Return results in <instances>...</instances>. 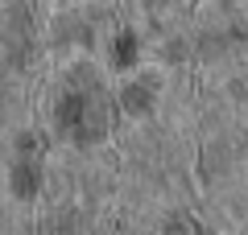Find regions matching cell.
Masks as SVG:
<instances>
[{
  "mask_svg": "<svg viewBox=\"0 0 248 235\" xmlns=\"http://www.w3.org/2000/svg\"><path fill=\"white\" fill-rule=\"evenodd\" d=\"M58 120L75 140L87 145V140H99L108 132L112 103H108V95H99V91H75V95H66L58 103Z\"/></svg>",
  "mask_w": 248,
  "mask_h": 235,
  "instance_id": "6da1fadb",
  "label": "cell"
},
{
  "mask_svg": "<svg viewBox=\"0 0 248 235\" xmlns=\"http://www.w3.org/2000/svg\"><path fill=\"white\" fill-rule=\"evenodd\" d=\"M13 182H17V190H21V194L37 190V169H33V165H17V174H13Z\"/></svg>",
  "mask_w": 248,
  "mask_h": 235,
  "instance_id": "7a4b0ae2",
  "label": "cell"
},
{
  "mask_svg": "<svg viewBox=\"0 0 248 235\" xmlns=\"http://www.w3.org/2000/svg\"><path fill=\"white\" fill-rule=\"evenodd\" d=\"M133 54H137V42H133V37H128V33H124L120 42H116V62H120V66H124V62L133 58Z\"/></svg>",
  "mask_w": 248,
  "mask_h": 235,
  "instance_id": "3957f363",
  "label": "cell"
},
{
  "mask_svg": "<svg viewBox=\"0 0 248 235\" xmlns=\"http://www.w3.org/2000/svg\"><path fill=\"white\" fill-rule=\"evenodd\" d=\"M124 103L133 107V112H145V107H149V95H145V91H137V87H128V95H124Z\"/></svg>",
  "mask_w": 248,
  "mask_h": 235,
  "instance_id": "277c9868",
  "label": "cell"
},
{
  "mask_svg": "<svg viewBox=\"0 0 248 235\" xmlns=\"http://www.w3.org/2000/svg\"><path fill=\"white\" fill-rule=\"evenodd\" d=\"M170 235H199V231H195V227H190V223H178V227H174V231H170Z\"/></svg>",
  "mask_w": 248,
  "mask_h": 235,
  "instance_id": "5b68a950",
  "label": "cell"
}]
</instances>
